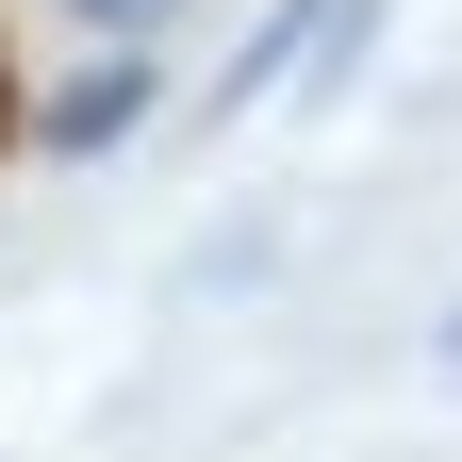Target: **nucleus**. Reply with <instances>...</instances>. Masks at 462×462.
I'll return each instance as SVG.
<instances>
[{"label": "nucleus", "mask_w": 462, "mask_h": 462, "mask_svg": "<svg viewBox=\"0 0 462 462\" xmlns=\"http://www.w3.org/2000/svg\"><path fill=\"white\" fill-rule=\"evenodd\" d=\"M446 364H462V298H446Z\"/></svg>", "instance_id": "nucleus-6"}, {"label": "nucleus", "mask_w": 462, "mask_h": 462, "mask_svg": "<svg viewBox=\"0 0 462 462\" xmlns=\"http://www.w3.org/2000/svg\"><path fill=\"white\" fill-rule=\"evenodd\" d=\"M364 33H380V0H330V33H314V50H298V67H314V83H330V99H346V67H364Z\"/></svg>", "instance_id": "nucleus-3"}, {"label": "nucleus", "mask_w": 462, "mask_h": 462, "mask_svg": "<svg viewBox=\"0 0 462 462\" xmlns=\"http://www.w3.org/2000/svg\"><path fill=\"white\" fill-rule=\"evenodd\" d=\"M165 116V83H149V50H99V67H67V99H33V149H67V165H116Z\"/></svg>", "instance_id": "nucleus-1"}, {"label": "nucleus", "mask_w": 462, "mask_h": 462, "mask_svg": "<svg viewBox=\"0 0 462 462\" xmlns=\"http://www.w3.org/2000/svg\"><path fill=\"white\" fill-rule=\"evenodd\" d=\"M314 33H330V0H281V17H264V33H248V50H231V67H215V116H248V99H264L281 67H298Z\"/></svg>", "instance_id": "nucleus-2"}, {"label": "nucleus", "mask_w": 462, "mask_h": 462, "mask_svg": "<svg viewBox=\"0 0 462 462\" xmlns=\"http://www.w3.org/2000/svg\"><path fill=\"white\" fill-rule=\"evenodd\" d=\"M17 133H33V99H17V67H0V149H17Z\"/></svg>", "instance_id": "nucleus-5"}, {"label": "nucleus", "mask_w": 462, "mask_h": 462, "mask_svg": "<svg viewBox=\"0 0 462 462\" xmlns=\"http://www.w3.org/2000/svg\"><path fill=\"white\" fill-rule=\"evenodd\" d=\"M67 17H83V33H116V50H149L165 17H182V0H67Z\"/></svg>", "instance_id": "nucleus-4"}]
</instances>
